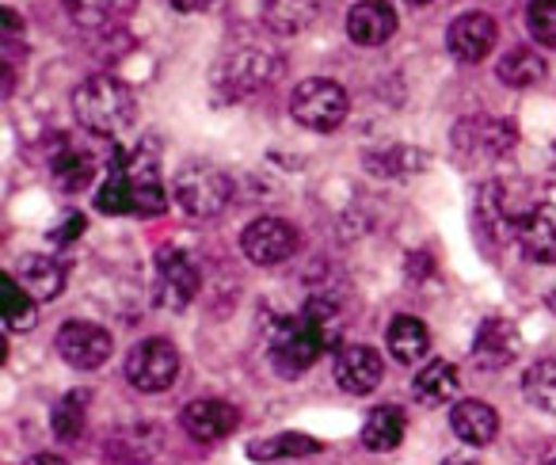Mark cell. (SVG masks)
I'll return each mask as SVG.
<instances>
[{"mask_svg": "<svg viewBox=\"0 0 556 465\" xmlns=\"http://www.w3.org/2000/svg\"><path fill=\"white\" fill-rule=\"evenodd\" d=\"M548 465H556V457H553V462H548Z\"/></svg>", "mask_w": 556, "mask_h": 465, "instance_id": "cell-40", "label": "cell"}, {"mask_svg": "<svg viewBox=\"0 0 556 465\" xmlns=\"http://www.w3.org/2000/svg\"><path fill=\"white\" fill-rule=\"evenodd\" d=\"M24 465H70L65 457H58V454H35V457H27Z\"/></svg>", "mask_w": 556, "mask_h": 465, "instance_id": "cell-36", "label": "cell"}, {"mask_svg": "<svg viewBox=\"0 0 556 465\" xmlns=\"http://www.w3.org/2000/svg\"><path fill=\"white\" fill-rule=\"evenodd\" d=\"M518 355V332L510 321L488 317L480 321L477 336H472V363L480 370H503L507 363H515Z\"/></svg>", "mask_w": 556, "mask_h": 465, "instance_id": "cell-16", "label": "cell"}, {"mask_svg": "<svg viewBox=\"0 0 556 465\" xmlns=\"http://www.w3.org/2000/svg\"><path fill=\"white\" fill-rule=\"evenodd\" d=\"M495 39H500V32H495V20L484 16V12H469V16H457L454 24H450L446 32V47L450 54L457 58V62H484L488 54H492Z\"/></svg>", "mask_w": 556, "mask_h": 465, "instance_id": "cell-14", "label": "cell"}, {"mask_svg": "<svg viewBox=\"0 0 556 465\" xmlns=\"http://www.w3.org/2000/svg\"><path fill=\"white\" fill-rule=\"evenodd\" d=\"M123 370H126V381H130L138 393H164V389H172L179 378V351L172 348L164 336H149V340L134 343Z\"/></svg>", "mask_w": 556, "mask_h": 465, "instance_id": "cell-7", "label": "cell"}, {"mask_svg": "<svg viewBox=\"0 0 556 465\" xmlns=\"http://www.w3.org/2000/svg\"><path fill=\"white\" fill-rule=\"evenodd\" d=\"M0 313H4V325H9L12 332H31L35 321H39L35 298L20 287L16 275H4V279H0Z\"/></svg>", "mask_w": 556, "mask_h": 465, "instance_id": "cell-26", "label": "cell"}, {"mask_svg": "<svg viewBox=\"0 0 556 465\" xmlns=\"http://www.w3.org/2000/svg\"><path fill=\"white\" fill-rule=\"evenodd\" d=\"M16 279H20V287H24L31 298H39V302H50V298H58L65 290L62 264L50 260V256H42V252H31V256L20 260Z\"/></svg>", "mask_w": 556, "mask_h": 465, "instance_id": "cell-20", "label": "cell"}, {"mask_svg": "<svg viewBox=\"0 0 556 465\" xmlns=\"http://www.w3.org/2000/svg\"><path fill=\"white\" fill-rule=\"evenodd\" d=\"M526 27L541 47H556V0H533L526 9Z\"/></svg>", "mask_w": 556, "mask_h": 465, "instance_id": "cell-33", "label": "cell"}, {"mask_svg": "<svg viewBox=\"0 0 556 465\" xmlns=\"http://www.w3.org/2000/svg\"><path fill=\"white\" fill-rule=\"evenodd\" d=\"M408 4H431V0H408Z\"/></svg>", "mask_w": 556, "mask_h": 465, "instance_id": "cell-39", "label": "cell"}, {"mask_svg": "<svg viewBox=\"0 0 556 465\" xmlns=\"http://www.w3.org/2000/svg\"><path fill=\"white\" fill-rule=\"evenodd\" d=\"M424 164H427V156L419 153V149H404V146L366 156V168H370L374 176H408V172H419Z\"/></svg>", "mask_w": 556, "mask_h": 465, "instance_id": "cell-31", "label": "cell"}, {"mask_svg": "<svg viewBox=\"0 0 556 465\" xmlns=\"http://www.w3.org/2000/svg\"><path fill=\"white\" fill-rule=\"evenodd\" d=\"M240 252L260 267L287 264L298 252V232H294V225L282 222V217H255V222H248L244 232H240Z\"/></svg>", "mask_w": 556, "mask_h": 465, "instance_id": "cell-9", "label": "cell"}, {"mask_svg": "<svg viewBox=\"0 0 556 465\" xmlns=\"http://www.w3.org/2000/svg\"><path fill=\"white\" fill-rule=\"evenodd\" d=\"M348 108L351 103H348L343 85H336V80H328V77L302 80V85L294 88V96H290V115H294V123L313 134H332L336 126L348 118Z\"/></svg>", "mask_w": 556, "mask_h": 465, "instance_id": "cell-6", "label": "cell"}, {"mask_svg": "<svg viewBox=\"0 0 556 465\" xmlns=\"http://www.w3.org/2000/svg\"><path fill=\"white\" fill-rule=\"evenodd\" d=\"M348 35L358 47H386L396 35V12L386 0H358L348 12Z\"/></svg>", "mask_w": 556, "mask_h": 465, "instance_id": "cell-17", "label": "cell"}, {"mask_svg": "<svg viewBox=\"0 0 556 465\" xmlns=\"http://www.w3.org/2000/svg\"><path fill=\"white\" fill-rule=\"evenodd\" d=\"M386 378V363L374 348L366 343H343L340 355H336V381H340L343 393L351 397H366L381 386Z\"/></svg>", "mask_w": 556, "mask_h": 465, "instance_id": "cell-12", "label": "cell"}, {"mask_svg": "<svg viewBox=\"0 0 556 465\" xmlns=\"http://www.w3.org/2000/svg\"><path fill=\"white\" fill-rule=\"evenodd\" d=\"M320 16V0H263V24L275 35H302Z\"/></svg>", "mask_w": 556, "mask_h": 465, "instance_id": "cell-21", "label": "cell"}, {"mask_svg": "<svg viewBox=\"0 0 556 465\" xmlns=\"http://www.w3.org/2000/svg\"><path fill=\"white\" fill-rule=\"evenodd\" d=\"M73 111H77V123L88 134H96V138H118L138 118V100H134V88L126 80L96 73V77L80 80L73 88Z\"/></svg>", "mask_w": 556, "mask_h": 465, "instance_id": "cell-3", "label": "cell"}, {"mask_svg": "<svg viewBox=\"0 0 556 465\" xmlns=\"http://www.w3.org/2000/svg\"><path fill=\"white\" fill-rule=\"evenodd\" d=\"M518 141V130L515 123L507 118H492V115H472V118H462L454 126V149L462 161H500L515 149Z\"/></svg>", "mask_w": 556, "mask_h": 465, "instance_id": "cell-8", "label": "cell"}, {"mask_svg": "<svg viewBox=\"0 0 556 465\" xmlns=\"http://www.w3.org/2000/svg\"><path fill=\"white\" fill-rule=\"evenodd\" d=\"M522 393L533 409L556 416V359H541V363H533L530 370H526Z\"/></svg>", "mask_w": 556, "mask_h": 465, "instance_id": "cell-29", "label": "cell"}, {"mask_svg": "<svg viewBox=\"0 0 556 465\" xmlns=\"http://www.w3.org/2000/svg\"><path fill=\"white\" fill-rule=\"evenodd\" d=\"M309 454H320V442L313 439V435H302V431H278V435H267V439L248 442V457H252V462L309 457Z\"/></svg>", "mask_w": 556, "mask_h": 465, "instance_id": "cell-25", "label": "cell"}, {"mask_svg": "<svg viewBox=\"0 0 556 465\" xmlns=\"http://www.w3.org/2000/svg\"><path fill=\"white\" fill-rule=\"evenodd\" d=\"M515 241L533 264H553L556 267V206L553 202H538L526 206L515 225Z\"/></svg>", "mask_w": 556, "mask_h": 465, "instance_id": "cell-13", "label": "cell"}, {"mask_svg": "<svg viewBox=\"0 0 556 465\" xmlns=\"http://www.w3.org/2000/svg\"><path fill=\"white\" fill-rule=\"evenodd\" d=\"M65 12H70V20L77 27H85V32H96V27H108L111 16L118 12V4L123 0H62Z\"/></svg>", "mask_w": 556, "mask_h": 465, "instance_id": "cell-32", "label": "cell"}, {"mask_svg": "<svg viewBox=\"0 0 556 465\" xmlns=\"http://www.w3.org/2000/svg\"><path fill=\"white\" fill-rule=\"evenodd\" d=\"M88 401H92L88 389H73V393H65L62 401L54 404V412H50V427H54V435L62 442H77L80 435H85Z\"/></svg>", "mask_w": 556, "mask_h": 465, "instance_id": "cell-27", "label": "cell"}, {"mask_svg": "<svg viewBox=\"0 0 556 465\" xmlns=\"http://www.w3.org/2000/svg\"><path fill=\"white\" fill-rule=\"evenodd\" d=\"M553 156H556V146H553Z\"/></svg>", "mask_w": 556, "mask_h": 465, "instance_id": "cell-41", "label": "cell"}, {"mask_svg": "<svg viewBox=\"0 0 556 465\" xmlns=\"http://www.w3.org/2000/svg\"><path fill=\"white\" fill-rule=\"evenodd\" d=\"M58 355L73 366V370H96L111 359L115 340H111L108 328L92 325V321H70V325L58 328Z\"/></svg>", "mask_w": 556, "mask_h": 465, "instance_id": "cell-11", "label": "cell"}, {"mask_svg": "<svg viewBox=\"0 0 556 465\" xmlns=\"http://www.w3.org/2000/svg\"><path fill=\"white\" fill-rule=\"evenodd\" d=\"M168 4L176 12H206L210 4H214V0H168Z\"/></svg>", "mask_w": 556, "mask_h": 465, "instance_id": "cell-35", "label": "cell"}, {"mask_svg": "<svg viewBox=\"0 0 556 465\" xmlns=\"http://www.w3.org/2000/svg\"><path fill=\"white\" fill-rule=\"evenodd\" d=\"M548 310L556 313V290H553V294H548Z\"/></svg>", "mask_w": 556, "mask_h": 465, "instance_id": "cell-38", "label": "cell"}, {"mask_svg": "<svg viewBox=\"0 0 556 465\" xmlns=\"http://www.w3.org/2000/svg\"><path fill=\"white\" fill-rule=\"evenodd\" d=\"M343 332V313L332 298H309L302 305V313L294 317L270 321L267 332V359L282 378H298L302 370H309L325 351H332L340 343Z\"/></svg>", "mask_w": 556, "mask_h": 465, "instance_id": "cell-1", "label": "cell"}, {"mask_svg": "<svg viewBox=\"0 0 556 465\" xmlns=\"http://www.w3.org/2000/svg\"><path fill=\"white\" fill-rule=\"evenodd\" d=\"M172 199L187 210L191 217H217L232 199V179L217 164L187 161L172 176Z\"/></svg>", "mask_w": 556, "mask_h": 465, "instance_id": "cell-4", "label": "cell"}, {"mask_svg": "<svg viewBox=\"0 0 556 465\" xmlns=\"http://www.w3.org/2000/svg\"><path fill=\"white\" fill-rule=\"evenodd\" d=\"M77 232H85V214H70V217H65L62 229H54V232H50V237L65 244V241H70V237H77Z\"/></svg>", "mask_w": 556, "mask_h": 465, "instance_id": "cell-34", "label": "cell"}, {"mask_svg": "<svg viewBox=\"0 0 556 465\" xmlns=\"http://www.w3.org/2000/svg\"><path fill=\"white\" fill-rule=\"evenodd\" d=\"M408 435V419L396 404H386V409H374L363 424V447L374 450V454H386V450H396Z\"/></svg>", "mask_w": 556, "mask_h": 465, "instance_id": "cell-23", "label": "cell"}, {"mask_svg": "<svg viewBox=\"0 0 556 465\" xmlns=\"http://www.w3.org/2000/svg\"><path fill=\"white\" fill-rule=\"evenodd\" d=\"M450 427L454 435L465 442V447H488V442L500 435V416L488 401H457L454 412H450Z\"/></svg>", "mask_w": 556, "mask_h": 465, "instance_id": "cell-19", "label": "cell"}, {"mask_svg": "<svg viewBox=\"0 0 556 465\" xmlns=\"http://www.w3.org/2000/svg\"><path fill=\"white\" fill-rule=\"evenodd\" d=\"M96 210L100 214H164L168 210V191L161 179V161L153 149L141 141L134 149H118L111 156V168L103 187L96 191Z\"/></svg>", "mask_w": 556, "mask_h": 465, "instance_id": "cell-2", "label": "cell"}, {"mask_svg": "<svg viewBox=\"0 0 556 465\" xmlns=\"http://www.w3.org/2000/svg\"><path fill=\"white\" fill-rule=\"evenodd\" d=\"M495 73H500V80L507 88H533L541 77H545V62L538 58V50L518 47V50H510V54H503V62Z\"/></svg>", "mask_w": 556, "mask_h": 465, "instance_id": "cell-28", "label": "cell"}, {"mask_svg": "<svg viewBox=\"0 0 556 465\" xmlns=\"http://www.w3.org/2000/svg\"><path fill=\"white\" fill-rule=\"evenodd\" d=\"M427 351H431V332H427L424 321L408 317V313L393 317V325H389V355L404 366H416L419 359H427Z\"/></svg>", "mask_w": 556, "mask_h": 465, "instance_id": "cell-22", "label": "cell"}, {"mask_svg": "<svg viewBox=\"0 0 556 465\" xmlns=\"http://www.w3.org/2000/svg\"><path fill=\"white\" fill-rule=\"evenodd\" d=\"M442 465H477V457H469V454H446V457H442Z\"/></svg>", "mask_w": 556, "mask_h": 465, "instance_id": "cell-37", "label": "cell"}, {"mask_svg": "<svg viewBox=\"0 0 556 465\" xmlns=\"http://www.w3.org/2000/svg\"><path fill=\"white\" fill-rule=\"evenodd\" d=\"M199 294V272L187 260V252L179 249H161L156 252V282H153V298L161 310H187Z\"/></svg>", "mask_w": 556, "mask_h": 465, "instance_id": "cell-10", "label": "cell"}, {"mask_svg": "<svg viewBox=\"0 0 556 465\" xmlns=\"http://www.w3.org/2000/svg\"><path fill=\"white\" fill-rule=\"evenodd\" d=\"M184 431L199 442H217L225 435H232V427L240 424V412L222 397H199L184 409Z\"/></svg>", "mask_w": 556, "mask_h": 465, "instance_id": "cell-15", "label": "cell"}, {"mask_svg": "<svg viewBox=\"0 0 556 465\" xmlns=\"http://www.w3.org/2000/svg\"><path fill=\"white\" fill-rule=\"evenodd\" d=\"M278 73H282V58L278 54L260 50V47H240V50H232L222 65H217L214 85L225 100L237 103V100L255 96L260 88H267L270 80H278Z\"/></svg>", "mask_w": 556, "mask_h": 465, "instance_id": "cell-5", "label": "cell"}, {"mask_svg": "<svg viewBox=\"0 0 556 465\" xmlns=\"http://www.w3.org/2000/svg\"><path fill=\"white\" fill-rule=\"evenodd\" d=\"M50 172H54V179L65 187V191H80V187L92 184L96 161H92V153H85V149H62V153L50 161Z\"/></svg>", "mask_w": 556, "mask_h": 465, "instance_id": "cell-30", "label": "cell"}, {"mask_svg": "<svg viewBox=\"0 0 556 465\" xmlns=\"http://www.w3.org/2000/svg\"><path fill=\"white\" fill-rule=\"evenodd\" d=\"M457 389H462V378H457V366L446 363V359H434V363H427L424 370L412 378V393H416L424 404L454 401Z\"/></svg>", "mask_w": 556, "mask_h": 465, "instance_id": "cell-24", "label": "cell"}, {"mask_svg": "<svg viewBox=\"0 0 556 465\" xmlns=\"http://www.w3.org/2000/svg\"><path fill=\"white\" fill-rule=\"evenodd\" d=\"M522 217V210H515L507 202V187L503 184H484L477 191V206H472V222L484 237L500 241V237H515V225Z\"/></svg>", "mask_w": 556, "mask_h": 465, "instance_id": "cell-18", "label": "cell"}]
</instances>
